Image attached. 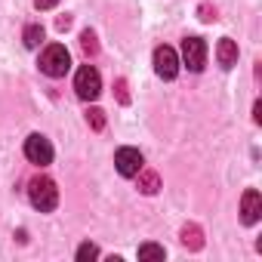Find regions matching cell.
<instances>
[{
    "instance_id": "17",
    "label": "cell",
    "mask_w": 262,
    "mask_h": 262,
    "mask_svg": "<svg viewBox=\"0 0 262 262\" xmlns=\"http://www.w3.org/2000/svg\"><path fill=\"white\" fill-rule=\"evenodd\" d=\"M114 93H117V102H120V105H129V93H126V80H123V77L114 83Z\"/></svg>"
},
{
    "instance_id": "21",
    "label": "cell",
    "mask_w": 262,
    "mask_h": 262,
    "mask_svg": "<svg viewBox=\"0 0 262 262\" xmlns=\"http://www.w3.org/2000/svg\"><path fill=\"white\" fill-rule=\"evenodd\" d=\"M253 120H256V123H259V120H262V105H259V102H256V105H253Z\"/></svg>"
},
{
    "instance_id": "2",
    "label": "cell",
    "mask_w": 262,
    "mask_h": 262,
    "mask_svg": "<svg viewBox=\"0 0 262 262\" xmlns=\"http://www.w3.org/2000/svg\"><path fill=\"white\" fill-rule=\"evenodd\" d=\"M40 71L47 77H65L68 68H71V53L62 47V43H50L43 53H40Z\"/></svg>"
},
{
    "instance_id": "4",
    "label": "cell",
    "mask_w": 262,
    "mask_h": 262,
    "mask_svg": "<svg viewBox=\"0 0 262 262\" xmlns=\"http://www.w3.org/2000/svg\"><path fill=\"white\" fill-rule=\"evenodd\" d=\"M25 158H28L31 164H37V167L53 164V145H50V139L40 136V133H31V136L25 139Z\"/></svg>"
},
{
    "instance_id": "13",
    "label": "cell",
    "mask_w": 262,
    "mask_h": 262,
    "mask_svg": "<svg viewBox=\"0 0 262 262\" xmlns=\"http://www.w3.org/2000/svg\"><path fill=\"white\" fill-rule=\"evenodd\" d=\"M86 123L96 129V133H102V129H105V111L102 108H90L86 111Z\"/></svg>"
},
{
    "instance_id": "12",
    "label": "cell",
    "mask_w": 262,
    "mask_h": 262,
    "mask_svg": "<svg viewBox=\"0 0 262 262\" xmlns=\"http://www.w3.org/2000/svg\"><path fill=\"white\" fill-rule=\"evenodd\" d=\"M40 40H43V28H40V25H28V28H25V47H28V50H37Z\"/></svg>"
},
{
    "instance_id": "9",
    "label": "cell",
    "mask_w": 262,
    "mask_h": 262,
    "mask_svg": "<svg viewBox=\"0 0 262 262\" xmlns=\"http://www.w3.org/2000/svg\"><path fill=\"white\" fill-rule=\"evenodd\" d=\"M216 59H219L222 68H234L237 65V43L231 37H222L219 47H216Z\"/></svg>"
},
{
    "instance_id": "6",
    "label": "cell",
    "mask_w": 262,
    "mask_h": 262,
    "mask_svg": "<svg viewBox=\"0 0 262 262\" xmlns=\"http://www.w3.org/2000/svg\"><path fill=\"white\" fill-rule=\"evenodd\" d=\"M155 71H158V77H164V80H173L176 74H179V56H176V50L173 47H158L155 50Z\"/></svg>"
},
{
    "instance_id": "1",
    "label": "cell",
    "mask_w": 262,
    "mask_h": 262,
    "mask_svg": "<svg viewBox=\"0 0 262 262\" xmlns=\"http://www.w3.org/2000/svg\"><path fill=\"white\" fill-rule=\"evenodd\" d=\"M28 198L40 213H53L59 207V188H56V182L50 176H34L28 182Z\"/></svg>"
},
{
    "instance_id": "19",
    "label": "cell",
    "mask_w": 262,
    "mask_h": 262,
    "mask_svg": "<svg viewBox=\"0 0 262 262\" xmlns=\"http://www.w3.org/2000/svg\"><path fill=\"white\" fill-rule=\"evenodd\" d=\"M56 4H59V0H34V7H37V10H53Z\"/></svg>"
},
{
    "instance_id": "7",
    "label": "cell",
    "mask_w": 262,
    "mask_h": 262,
    "mask_svg": "<svg viewBox=\"0 0 262 262\" xmlns=\"http://www.w3.org/2000/svg\"><path fill=\"white\" fill-rule=\"evenodd\" d=\"M142 151L139 148H117V155H114V167H117V173L120 176H126V179H133L139 170H142Z\"/></svg>"
},
{
    "instance_id": "8",
    "label": "cell",
    "mask_w": 262,
    "mask_h": 262,
    "mask_svg": "<svg viewBox=\"0 0 262 262\" xmlns=\"http://www.w3.org/2000/svg\"><path fill=\"white\" fill-rule=\"evenodd\" d=\"M259 216H262V194H259L256 188H247L244 198H241V219H244L247 225H256Z\"/></svg>"
},
{
    "instance_id": "3",
    "label": "cell",
    "mask_w": 262,
    "mask_h": 262,
    "mask_svg": "<svg viewBox=\"0 0 262 262\" xmlns=\"http://www.w3.org/2000/svg\"><path fill=\"white\" fill-rule=\"evenodd\" d=\"M74 90H77V96L86 99V102L99 99V93H102V77H99V71H96L93 65H83V68L77 71V77H74Z\"/></svg>"
},
{
    "instance_id": "18",
    "label": "cell",
    "mask_w": 262,
    "mask_h": 262,
    "mask_svg": "<svg viewBox=\"0 0 262 262\" xmlns=\"http://www.w3.org/2000/svg\"><path fill=\"white\" fill-rule=\"evenodd\" d=\"M198 13H201V22H216V10H213V7L201 4V10H198Z\"/></svg>"
},
{
    "instance_id": "20",
    "label": "cell",
    "mask_w": 262,
    "mask_h": 262,
    "mask_svg": "<svg viewBox=\"0 0 262 262\" xmlns=\"http://www.w3.org/2000/svg\"><path fill=\"white\" fill-rule=\"evenodd\" d=\"M56 28H59V31L71 28V16H59V19H56Z\"/></svg>"
},
{
    "instance_id": "5",
    "label": "cell",
    "mask_w": 262,
    "mask_h": 262,
    "mask_svg": "<svg viewBox=\"0 0 262 262\" xmlns=\"http://www.w3.org/2000/svg\"><path fill=\"white\" fill-rule=\"evenodd\" d=\"M182 62L188 65V71H204L207 65V43L201 37H185L182 40Z\"/></svg>"
},
{
    "instance_id": "10",
    "label": "cell",
    "mask_w": 262,
    "mask_h": 262,
    "mask_svg": "<svg viewBox=\"0 0 262 262\" xmlns=\"http://www.w3.org/2000/svg\"><path fill=\"white\" fill-rule=\"evenodd\" d=\"M179 241H182V247H188V250H201V247H204V231H201V225H194V222L182 225Z\"/></svg>"
},
{
    "instance_id": "15",
    "label": "cell",
    "mask_w": 262,
    "mask_h": 262,
    "mask_svg": "<svg viewBox=\"0 0 262 262\" xmlns=\"http://www.w3.org/2000/svg\"><path fill=\"white\" fill-rule=\"evenodd\" d=\"M90 259H99V247L86 241V244L77 247V262H90Z\"/></svg>"
},
{
    "instance_id": "11",
    "label": "cell",
    "mask_w": 262,
    "mask_h": 262,
    "mask_svg": "<svg viewBox=\"0 0 262 262\" xmlns=\"http://www.w3.org/2000/svg\"><path fill=\"white\" fill-rule=\"evenodd\" d=\"M136 176H139V191H142V194H158V188H161V176H158L155 170H145V167H142Z\"/></svg>"
},
{
    "instance_id": "16",
    "label": "cell",
    "mask_w": 262,
    "mask_h": 262,
    "mask_svg": "<svg viewBox=\"0 0 262 262\" xmlns=\"http://www.w3.org/2000/svg\"><path fill=\"white\" fill-rule=\"evenodd\" d=\"M139 259H164V247H158V244H142V247H139Z\"/></svg>"
},
{
    "instance_id": "14",
    "label": "cell",
    "mask_w": 262,
    "mask_h": 262,
    "mask_svg": "<svg viewBox=\"0 0 262 262\" xmlns=\"http://www.w3.org/2000/svg\"><path fill=\"white\" fill-rule=\"evenodd\" d=\"M80 47H83V53H86V56H96V53H99V40H96V34H93L90 28L80 34Z\"/></svg>"
}]
</instances>
